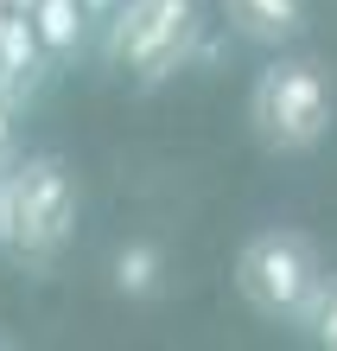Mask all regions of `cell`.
Wrapping results in <instances>:
<instances>
[{
	"mask_svg": "<svg viewBox=\"0 0 337 351\" xmlns=\"http://www.w3.org/2000/svg\"><path fill=\"white\" fill-rule=\"evenodd\" d=\"M77 230V179L57 154H26L7 167V250L19 268L45 275Z\"/></svg>",
	"mask_w": 337,
	"mask_h": 351,
	"instance_id": "obj_1",
	"label": "cell"
},
{
	"mask_svg": "<svg viewBox=\"0 0 337 351\" xmlns=\"http://www.w3.org/2000/svg\"><path fill=\"white\" fill-rule=\"evenodd\" d=\"M337 121V84L319 58H273L248 90V128L267 154H312Z\"/></svg>",
	"mask_w": 337,
	"mask_h": 351,
	"instance_id": "obj_2",
	"label": "cell"
},
{
	"mask_svg": "<svg viewBox=\"0 0 337 351\" xmlns=\"http://www.w3.org/2000/svg\"><path fill=\"white\" fill-rule=\"evenodd\" d=\"M325 281V256L306 230H255L236 256V294L273 326H299Z\"/></svg>",
	"mask_w": 337,
	"mask_h": 351,
	"instance_id": "obj_3",
	"label": "cell"
},
{
	"mask_svg": "<svg viewBox=\"0 0 337 351\" xmlns=\"http://www.w3.org/2000/svg\"><path fill=\"white\" fill-rule=\"evenodd\" d=\"M198 0H121L109 7V64H128L134 84H165L198 51Z\"/></svg>",
	"mask_w": 337,
	"mask_h": 351,
	"instance_id": "obj_4",
	"label": "cell"
},
{
	"mask_svg": "<svg viewBox=\"0 0 337 351\" xmlns=\"http://www.w3.org/2000/svg\"><path fill=\"white\" fill-rule=\"evenodd\" d=\"M45 71H51V58L38 45L32 19L7 7V19H0V102H26Z\"/></svg>",
	"mask_w": 337,
	"mask_h": 351,
	"instance_id": "obj_5",
	"label": "cell"
},
{
	"mask_svg": "<svg viewBox=\"0 0 337 351\" xmlns=\"http://www.w3.org/2000/svg\"><path fill=\"white\" fill-rule=\"evenodd\" d=\"M229 32L248 45H293L312 26V0H223Z\"/></svg>",
	"mask_w": 337,
	"mask_h": 351,
	"instance_id": "obj_6",
	"label": "cell"
},
{
	"mask_svg": "<svg viewBox=\"0 0 337 351\" xmlns=\"http://www.w3.org/2000/svg\"><path fill=\"white\" fill-rule=\"evenodd\" d=\"M26 19H32L45 58L64 64V58H77V45H83V19H90V13H83L77 0H26Z\"/></svg>",
	"mask_w": 337,
	"mask_h": 351,
	"instance_id": "obj_7",
	"label": "cell"
},
{
	"mask_svg": "<svg viewBox=\"0 0 337 351\" xmlns=\"http://www.w3.org/2000/svg\"><path fill=\"white\" fill-rule=\"evenodd\" d=\"M165 281V256L153 250V243H121L115 250V287L128 300H153Z\"/></svg>",
	"mask_w": 337,
	"mask_h": 351,
	"instance_id": "obj_8",
	"label": "cell"
},
{
	"mask_svg": "<svg viewBox=\"0 0 337 351\" xmlns=\"http://www.w3.org/2000/svg\"><path fill=\"white\" fill-rule=\"evenodd\" d=\"M299 332H306L312 345L337 351V275H325V281H319V294H312L306 319H299Z\"/></svg>",
	"mask_w": 337,
	"mask_h": 351,
	"instance_id": "obj_9",
	"label": "cell"
},
{
	"mask_svg": "<svg viewBox=\"0 0 337 351\" xmlns=\"http://www.w3.org/2000/svg\"><path fill=\"white\" fill-rule=\"evenodd\" d=\"M0 237H7V167H0Z\"/></svg>",
	"mask_w": 337,
	"mask_h": 351,
	"instance_id": "obj_10",
	"label": "cell"
},
{
	"mask_svg": "<svg viewBox=\"0 0 337 351\" xmlns=\"http://www.w3.org/2000/svg\"><path fill=\"white\" fill-rule=\"evenodd\" d=\"M77 7H83V13H109L115 0H77Z\"/></svg>",
	"mask_w": 337,
	"mask_h": 351,
	"instance_id": "obj_11",
	"label": "cell"
}]
</instances>
